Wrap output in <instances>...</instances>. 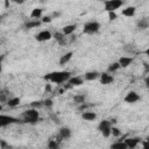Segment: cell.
Segmentation results:
<instances>
[{
	"mask_svg": "<svg viewBox=\"0 0 149 149\" xmlns=\"http://www.w3.org/2000/svg\"><path fill=\"white\" fill-rule=\"evenodd\" d=\"M125 3V0H104V9L106 12H115L121 8Z\"/></svg>",
	"mask_w": 149,
	"mask_h": 149,
	"instance_id": "cell-4",
	"label": "cell"
},
{
	"mask_svg": "<svg viewBox=\"0 0 149 149\" xmlns=\"http://www.w3.org/2000/svg\"><path fill=\"white\" fill-rule=\"evenodd\" d=\"M54 106V100L51 98H47L45 100H43V107L48 108V109H51Z\"/></svg>",
	"mask_w": 149,
	"mask_h": 149,
	"instance_id": "cell-29",
	"label": "cell"
},
{
	"mask_svg": "<svg viewBox=\"0 0 149 149\" xmlns=\"http://www.w3.org/2000/svg\"><path fill=\"white\" fill-rule=\"evenodd\" d=\"M21 118H22L23 122L35 125L40 120V112H38V109L30 107V108H28V109H26L24 112L21 113Z\"/></svg>",
	"mask_w": 149,
	"mask_h": 149,
	"instance_id": "cell-2",
	"label": "cell"
},
{
	"mask_svg": "<svg viewBox=\"0 0 149 149\" xmlns=\"http://www.w3.org/2000/svg\"><path fill=\"white\" fill-rule=\"evenodd\" d=\"M140 99H141L140 94H139L137 92H135V91H129V92H127V94H126L125 98H123L125 102H127V104H135V102H137Z\"/></svg>",
	"mask_w": 149,
	"mask_h": 149,
	"instance_id": "cell-8",
	"label": "cell"
},
{
	"mask_svg": "<svg viewBox=\"0 0 149 149\" xmlns=\"http://www.w3.org/2000/svg\"><path fill=\"white\" fill-rule=\"evenodd\" d=\"M40 1H41V2H44V1H45V0H40Z\"/></svg>",
	"mask_w": 149,
	"mask_h": 149,
	"instance_id": "cell-40",
	"label": "cell"
},
{
	"mask_svg": "<svg viewBox=\"0 0 149 149\" xmlns=\"http://www.w3.org/2000/svg\"><path fill=\"white\" fill-rule=\"evenodd\" d=\"M73 102L77 104V105L86 102V94H76L73 97Z\"/></svg>",
	"mask_w": 149,
	"mask_h": 149,
	"instance_id": "cell-23",
	"label": "cell"
},
{
	"mask_svg": "<svg viewBox=\"0 0 149 149\" xmlns=\"http://www.w3.org/2000/svg\"><path fill=\"white\" fill-rule=\"evenodd\" d=\"M100 30V23L98 21H88L83 27V33L86 35H93L97 34Z\"/></svg>",
	"mask_w": 149,
	"mask_h": 149,
	"instance_id": "cell-3",
	"label": "cell"
},
{
	"mask_svg": "<svg viewBox=\"0 0 149 149\" xmlns=\"http://www.w3.org/2000/svg\"><path fill=\"white\" fill-rule=\"evenodd\" d=\"M2 109H3V106H2V104H1V102H0V112H1V111H2Z\"/></svg>",
	"mask_w": 149,
	"mask_h": 149,
	"instance_id": "cell-39",
	"label": "cell"
},
{
	"mask_svg": "<svg viewBox=\"0 0 149 149\" xmlns=\"http://www.w3.org/2000/svg\"><path fill=\"white\" fill-rule=\"evenodd\" d=\"M113 125L111 123V121H109V119H104V120H101L100 122H99V125H98V130L101 133V135L104 136V137H109L111 136V127H112Z\"/></svg>",
	"mask_w": 149,
	"mask_h": 149,
	"instance_id": "cell-5",
	"label": "cell"
},
{
	"mask_svg": "<svg viewBox=\"0 0 149 149\" xmlns=\"http://www.w3.org/2000/svg\"><path fill=\"white\" fill-rule=\"evenodd\" d=\"M125 141V143H126V146H127V149H134V148H136L140 143H141V137H137V136H135V137H127L126 140H123Z\"/></svg>",
	"mask_w": 149,
	"mask_h": 149,
	"instance_id": "cell-10",
	"label": "cell"
},
{
	"mask_svg": "<svg viewBox=\"0 0 149 149\" xmlns=\"http://www.w3.org/2000/svg\"><path fill=\"white\" fill-rule=\"evenodd\" d=\"M41 24H42V22H41L38 19H31V20H29L28 22H26L24 28H27V29H33V28L40 27Z\"/></svg>",
	"mask_w": 149,
	"mask_h": 149,
	"instance_id": "cell-20",
	"label": "cell"
},
{
	"mask_svg": "<svg viewBox=\"0 0 149 149\" xmlns=\"http://www.w3.org/2000/svg\"><path fill=\"white\" fill-rule=\"evenodd\" d=\"M51 38H52V34L50 30H47V29H43L35 35V40L37 42H47Z\"/></svg>",
	"mask_w": 149,
	"mask_h": 149,
	"instance_id": "cell-7",
	"label": "cell"
},
{
	"mask_svg": "<svg viewBox=\"0 0 149 149\" xmlns=\"http://www.w3.org/2000/svg\"><path fill=\"white\" fill-rule=\"evenodd\" d=\"M100 76V72L95 71V70H92V71H87L84 73V80H87V81H93V80H97Z\"/></svg>",
	"mask_w": 149,
	"mask_h": 149,
	"instance_id": "cell-14",
	"label": "cell"
},
{
	"mask_svg": "<svg viewBox=\"0 0 149 149\" xmlns=\"http://www.w3.org/2000/svg\"><path fill=\"white\" fill-rule=\"evenodd\" d=\"M43 14V9L42 8H34L30 13V17L31 19H41Z\"/></svg>",
	"mask_w": 149,
	"mask_h": 149,
	"instance_id": "cell-22",
	"label": "cell"
},
{
	"mask_svg": "<svg viewBox=\"0 0 149 149\" xmlns=\"http://www.w3.org/2000/svg\"><path fill=\"white\" fill-rule=\"evenodd\" d=\"M107 13H108V20H109V21H114V20H116L118 14H116L115 12H107Z\"/></svg>",
	"mask_w": 149,
	"mask_h": 149,
	"instance_id": "cell-32",
	"label": "cell"
},
{
	"mask_svg": "<svg viewBox=\"0 0 149 149\" xmlns=\"http://www.w3.org/2000/svg\"><path fill=\"white\" fill-rule=\"evenodd\" d=\"M61 147V142H58L56 139L55 140H49L48 142V148L49 149H58Z\"/></svg>",
	"mask_w": 149,
	"mask_h": 149,
	"instance_id": "cell-27",
	"label": "cell"
},
{
	"mask_svg": "<svg viewBox=\"0 0 149 149\" xmlns=\"http://www.w3.org/2000/svg\"><path fill=\"white\" fill-rule=\"evenodd\" d=\"M52 38H55V41L59 44V45H66L68 41H66V36L62 33V31H56L52 35Z\"/></svg>",
	"mask_w": 149,
	"mask_h": 149,
	"instance_id": "cell-13",
	"label": "cell"
},
{
	"mask_svg": "<svg viewBox=\"0 0 149 149\" xmlns=\"http://www.w3.org/2000/svg\"><path fill=\"white\" fill-rule=\"evenodd\" d=\"M98 79L100 80V84H102V85H109V84H112L114 81L113 74L109 73V72H107V71L106 72H101Z\"/></svg>",
	"mask_w": 149,
	"mask_h": 149,
	"instance_id": "cell-9",
	"label": "cell"
},
{
	"mask_svg": "<svg viewBox=\"0 0 149 149\" xmlns=\"http://www.w3.org/2000/svg\"><path fill=\"white\" fill-rule=\"evenodd\" d=\"M71 72L70 71H52L49 72L47 74H44L43 79L51 83V84H57V85H62L64 83H66L69 80V78L71 77Z\"/></svg>",
	"mask_w": 149,
	"mask_h": 149,
	"instance_id": "cell-1",
	"label": "cell"
},
{
	"mask_svg": "<svg viewBox=\"0 0 149 149\" xmlns=\"http://www.w3.org/2000/svg\"><path fill=\"white\" fill-rule=\"evenodd\" d=\"M109 121H111V123H112V125H115V123H116V119H115V118H111V119H109Z\"/></svg>",
	"mask_w": 149,
	"mask_h": 149,
	"instance_id": "cell-38",
	"label": "cell"
},
{
	"mask_svg": "<svg viewBox=\"0 0 149 149\" xmlns=\"http://www.w3.org/2000/svg\"><path fill=\"white\" fill-rule=\"evenodd\" d=\"M0 91H1V90H0Z\"/></svg>",
	"mask_w": 149,
	"mask_h": 149,
	"instance_id": "cell-41",
	"label": "cell"
},
{
	"mask_svg": "<svg viewBox=\"0 0 149 149\" xmlns=\"http://www.w3.org/2000/svg\"><path fill=\"white\" fill-rule=\"evenodd\" d=\"M135 13H136V7H134V6H128V7H126L125 9H122L121 15H123V16H126V17H133V16L135 15Z\"/></svg>",
	"mask_w": 149,
	"mask_h": 149,
	"instance_id": "cell-18",
	"label": "cell"
},
{
	"mask_svg": "<svg viewBox=\"0 0 149 149\" xmlns=\"http://www.w3.org/2000/svg\"><path fill=\"white\" fill-rule=\"evenodd\" d=\"M133 61H134V57L133 56H122V57L119 58L118 63L120 64V68L126 69V68H128L133 63Z\"/></svg>",
	"mask_w": 149,
	"mask_h": 149,
	"instance_id": "cell-11",
	"label": "cell"
},
{
	"mask_svg": "<svg viewBox=\"0 0 149 149\" xmlns=\"http://www.w3.org/2000/svg\"><path fill=\"white\" fill-rule=\"evenodd\" d=\"M0 147H1V148H8V147H9V144H8V143H6L3 140H0Z\"/></svg>",
	"mask_w": 149,
	"mask_h": 149,
	"instance_id": "cell-33",
	"label": "cell"
},
{
	"mask_svg": "<svg viewBox=\"0 0 149 149\" xmlns=\"http://www.w3.org/2000/svg\"><path fill=\"white\" fill-rule=\"evenodd\" d=\"M111 135H113L114 137H120L121 135H122V132L118 128V127H115L114 125L111 127Z\"/></svg>",
	"mask_w": 149,
	"mask_h": 149,
	"instance_id": "cell-28",
	"label": "cell"
},
{
	"mask_svg": "<svg viewBox=\"0 0 149 149\" xmlns=\"http://www.w3.org/2000/svg\"><path fill=\"white\" fill-rule=\"evenodd\" d=\"M17 122H20V120L17 118H14L12 115H7V114L0 113V128L7 127V126L13 125V123H17Z\"/></svg>",
	"mask_w": 149,
	"mask_h": 149,
	"instance_id": "cell-6",
	"label": "cell"
},
{
	"mask_svg": "<svg viewBox=\"0 0 149 149\" xmlns=\"http://www.w3.org/2000/svg\"><path fill=\"white\" fill-rule=\"evenodd\" d=\"M30 107L36 108V109L43 107V100H35V101H31V102H30Z\"/></svg>",
	"mask_w": 149,
	"mask_h": 149,
	"instance_id": "cell-30",
	"label": "cell"
},
{
	"mask_svg": "<svg viewBox=\"0 0 149 149\" xmlns=\"http://www.w3.org/2000/svg\"><path fill=\"white\" fill-rule=\"evenodd\" d=\"M81 119L83 120H85V121H94L97 118H98V115H97V113L95 112H92V111H83L81 112Z\"/></svg>",
	"mask_w": 149,
	"mask_h": 149,
	"instance_id": "cell-16",
	"label": "cell"
},
{
	"mask_svg": "<svg viewBox=\"0 0 149 149\" xmlns=\"http://www.w3.org/2000/svg\"><path fill=\"white\" fill-rule=\"evenodd\" d=\"M119 69H120V64H119L118 62H113V63H111V64L108 65V68H107V72H109V73H114V72H116Z\"/></svg>",
	"mask_w": 149,
	"mask_h": 149,
	"instance_id": "cell-26",
	"label": "cell"
},
{
	"mask_svg": "<svg viewBox=\"0 0 149 149\" xmlns=\"http://www.w3.org/2000/svg\"><path fill=\"white\" fill-rule=\"evenodd\" d=\"M149 27V21L148 19H141L140 21H137V28L141 30H144Z\"/></svg>",
	"mask_w": 149,
	"mask_h": 149,
	"instance_id": "cell-25",
	"label": "cell"
},
{
	"mask_svg": "<svg viewBox=\"0 0 149 149\" xmlns=\"http://www.w3.org/2000/svg\"><path fill=\"white\" fill-rule=\"evenodd\" d=\"M66 83H69L72 87H74V86H80V85L84 84V78L80 77V76H71Z\"/></svg>",
	"mask_w": 149,
	"mask_h": 149,
	"instance_id": "cell-15",
	"label": "cell"
},
{
	"mask_svg": "<svg viewBox=\"0 0 149 149\" xmlns=\"http://www.w3.org/2000/svg\"><path fill=\"white\" fill-rule=\"evenodd\" d=\"M72 56H73V51H68V52H65L64 55H62L61 58H59V61H58L59 65H61V66H64L65 64H68V63L71 61Z\"/></svg>",
	"mask_w": 149,
	"mask_h": 149,
	"instance_id": "cell-17",
	"label": "cell"
},
{
	"mask_svg": "<svg viewBox=\"0 0 149 149\" xmlns=\"http://www.w3.org/2000/svg\"><path fill=\"white\" fill-rule=\"evenodd\" d=\"M76 29H77V24H76V23H74V24H66V26L63 27L62 33H63L65 36H69V35H72V34L76 31Z\"/></svg>",
	"mask_w": 149,
	"mask_h": 149,
	"instance_id": "cell-19",
	"label": "cell"
},
{
	"mask_svg": "<svg viewBox=\"0 0 149 149\" xmlns=\"http://www.w3.org/2000/svg\"><path fill=\"white\" fill-rule=\"evenodd\" d=\"M111 148H112V149H127V146H126L125 141L119 140V141L112 143V144H111Z\"/></svg>",
	"mask_w": 149,
	"mask_h": 149,
	"instance_id": "cell-24",
	"label": "cell"
},
{
	"mask_svg": "<svg viewBox=\"0 0 149 149\" xmlns=\"http://www.w3.org/2000/svg\"><path fill=\"white\" fill-rule=\"evenodd\" d=\"M58 135L61 136L62 140H69L71 137V135H72V132H71V129L69 127L62 126L59 128V130H58Z\"/></svg>",
	"mask_w": 149,
	"mask_h": 149,
	"instance_id": "cell-12",
	"label": "cell"
},
{
	"mask_svg": "<svg viewBox=\"0 0 149 149\" xmlns=\"http://www.w3.org/2000/svg\"><path fill=\"white\" fill-rule=\"evenodd\" d=\"M44 90H45V92H50L51 91V85L50 84H47L45 87H44Z\"/></svg>",
	"mask_w": 149,
	"mask_h": 149,
	"instance_id": "cell-36",
	"label": "cell"
},
{
	"mask_svg": "<svg viewBox=\"0 0 149 149\" xmlns=\"http://www.w3.org/2000/svg\"><path fill=\"white\" fill-rule=\"evenodd\" d=\"M59 15H61V12H54L51 16H52V19H54V17H58Z\"/></svg>",
	"mask_w": 149,
	"mask_h": 149,
	"instance_id": "cell-37",
	"label": "cell"
},
{
	"mask_svg": "<svg viewBox=\"0 0 149 149\" xmlns=\"http://www.w3.org/2000/svg\"><path fill=\"white\" fill-rule=\"evenodd\" d=\"M10 1L14 2V3H16V5H22V3H24L26 0H10Z\"/></svg>",
	"mask_w": 149,
	"mask_h": 149,
	"instance_id": "cell-35",
	"label": "cell"
},
{
	"mask_svg": "<svg viewBox=\"0 0 149 149\" xmlns=\"http://www.w3.org/2000/svg\"><path fill=\"white\" fill-rule=\"evenodd\" d=\"M5 59V55H0V73L2 72V62Z\"/></svg>",
	"mask_w": 149,
	"mask_h": 149,
	"instance_id": "cell-34",
	"label": "cell"
},
{
	"mask_svg": "<svg viewBox=\"0 0 149 149\" xmlns=\"http://www.w3.org/2000/svg\"><path fill=\"white\" fill-rule=\"evenodd\" d=\"M20 102H21V99H20L19 97H12V98H8L7 101H6L7 106L10 107V108H14V107L19 106Z\"/></svg>",
	"mask_w": 149,
	"mask_h": 149,
	"instance_id": "cell-21",
	"label": "cell"
},
{
	"mask_svg": "<svg viewBox=\"0 0 149 149\" xmlns=\"http://www.w3.org/2000/svg\"><path fill=\"white\" fill-rule=\"evenodd\" d=\"M52 20H54V19H52L51 15H45V16H42L41 22H42V23H50Z\"/></svg>",
	"mask_w": 149,
	"mask_h": 149,
	"instance_id": "cell-31",
	"label": "cell"
}]
</instances>
